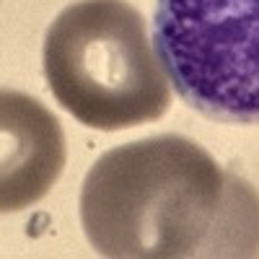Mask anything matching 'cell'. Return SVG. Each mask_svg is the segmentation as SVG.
<instances>
[{
    "instance_id": "6da1fadb",
    "label": "cell",
    "mask_w": 259,
    "mask_h": 259,
    "mask_svg": "<svg viewBox=\"0 0 259 259\" xmlns=\"http://www.w3.org/2000/svg\"><path fill=\"white\" fill-rule=\"evenodd\" d=\"M78 207L85 239L101 256L259 254V194L182 135L106 150L83 179Z\"/></svg>"
},
{
    "instance_id": "7a4b0ae2",
    "label": "cell",
    "mask_w": 259,
    "mask_h": 259,
    "mask_svg": "<svg viewBox=\"0 0 259 259\" xmlns=\"http://www.w3.org/2000/svg\"><path fill=\"white\" fill-rule=\"evenodd\" d=\"M41 62L57 104L101 133L156 122L171 106L145 21L124 0H80L60 11L45 34Z\"/></svg>"
},
{
    "instance_id": "3957f363",
    "label": "cell",
    "mask_w": 259,
    "mask_h": 259,
    "mask_svg": "<svg viewBox=\"0 0 259 259\" xmlns=\"http://www.w3.org/2000/svg\"><path fill=\"white\" fill-rule=\"evenodd\" d=\"M153 45L187 106L259 124V0H156Z\"/></svg>"
},
{
    "instance_id": "277c9868",
    "label": "cell",
    "mask_w": 259,
    "mask_h": 259,
    "mask_svg": "<svg viewBox=\"0 0 259 259\" xmlns=\"http://www.w3.org/2000/svg\"><path fill=\"white\" fill-rule=\"evenodd\" d=\"M0 207L24 210L39 202L65 166V138L57 117L41 101L6 91L0 99Z\"/></svg>"
}]
</instances>
